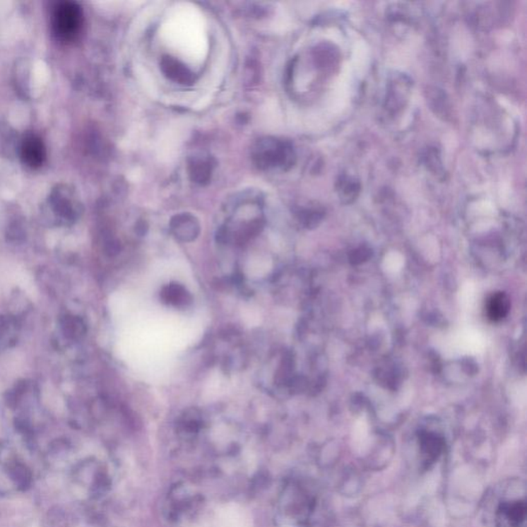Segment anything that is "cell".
<instances>
[{
    "instance_id": "obj_8",
    "label": "cell",
    "mask_w": 527,
    "mask_h": 527,
    "mask_svg": "<svg viewBox=\"0 0 527 527\" xmlns=\"http://www.w3.org/2000/svg\"><path fill=\"white\" fill-rule=\"evenodd\" d=\"M360 184L349 177H342L338 182V193L346 203L353 201L360 194Z\"/></svg>"
},
{
    "instance_id": "obj_3",
    "label": "cell",
    "mask_w": 527,
    "mask_h": 527,
    "mask_svg": "<svg viewBox=\"0 0 527 527\" xmlns=\"http://www.w3.org/2000/svg\"><path fill=\"white\" fill-rule=\"evenodd\" d=\"M527 506L524 499L504 501L497 510L499 527H526Z\"/></svg>"
},
{
    "instance_id": "obj_1",
    "label": "cell",
    "mask_w": 527,
    "mask_h": 527,
    "mask_svg": "<svg viewBox=\"0 0 527 527\" xmlns=\"http://www.w3.org/2000/svg\"><path fill=\"white\" fill-rule=\"evenodd\" d=\"M83 28V12L76 2L61 1L54 6L52 29L54 35L63 42H74Z\"/></svg>"
},
{
    "instance_id": "obj_11",
    "label": "cell",
    "mask_w": 527,
    "mask_h": 527,
    "mask_svg": "<svg viewBox=\"0 0 527 527\" xmlns=\"http://www.w3.org/2000/svg\"><path fill=\"white\" fill-rule=\"evenodd\" d=\"M425 160H427V167H429L430 170L432 171L434 174L443 172L442 163H441L440 157H439L438 152H437L434 148V150H430L429 152H427V156H425Z\"/></svg>"
},
{
    "instance_id": "obj_6",
    "label": "cell",
    "mask_w": 527,
    "mask_h": 527,
    "mask_svg": "<svg viewBox=\"0 0 527 527\" xmlns=\"http://www.w3.org/2000/svg\"><path fill=\"white\" fill-rule=\"evenodd\" d=\"M510 310V300L504 292H497L488 300L487 314L493 321H502Z\"/></svg>"
},
{
    "instance_id": "obj_10",
    "label": "cell",
    "mask_w": 527,
    "mask_h": 527,
    "mask_svg": "<svg viewBox=\"0 0 527 527\" xmlns=\"http://www.w3.org/2000/svg\"><path fill=\"white\" fill-rule=\"evenodd\" d=\"M65 335L71 338L82 337L85 333V324L78 317L66 316L62 324Z\"/></svg>"
},
{
    "instance_id": "obj_5",
    "label": "cell",
    "mask_w": 527,
    "mask_h": 527,
    "mask_svg": "<svg viewBox=\"0 0 527 527\" xmlns=\"http://www.w3.org/2000/svg\"><path fill=\"white\" fill-rule=\"evenodd\" d=\"M418 444L425 468L434 465L445 449V441L442 437L432 432H421L418 436Z\"/></svg>"
},
{
    "instance_id": "obj_9",
    "label": "cell",
    "mask_w": 527,
    "mask_h": 527,
    "mask_svg": "<svg viewBox=\"0 0 527 527\" xmlns=\"http://www.w3.org/2000/svg\"><path fill=\"white\" fill-rule=\"evenodd\" d=\"M16 321L8 316H0V348L10 346L15 338Z\"/></svg>"
},
{
    "instance_id": "obj_4",
    "label": "cell",
    "mask_w": 527,
    "mask_h": 527,
    "mask_svg": "<svg viewBox=\"0 0 527 527\" xmlns=\"http://www.w3.org/2000/svg\"><path fill=\"white\" fill-rule=\"evenodd\" d=\"M21 158L28 167H42L47 158L46 146L42 139L35 134L25 136L21 144Z\"/></svg>"
},
{
    "instance_id": "obj_7",
    "label": "cell",
    "mask_w": 527,
    "mask_h": 527,
    "mask_svg": "<svg viewBox=\"0 0 527 527\" xmlns=\"http://www.w3.org/2000/svg\"><path fill=\"white\" fill-rule=\"evenodd\" d=\"M162 299L174 306H186L191 302V296L186 288L179 283H170L162 290Z\"/></svg>"
},
{
    "instance_id": "obj_2",
    "label": "cell",
    "mask_w": 527,
    "mask_h": 527,
    "mask_svg": "<svg viewBox=\"0 0 527 527\" xmlns=\"http://www.w3.org/2000/svg\"><path fill=\"white\" fill-rule=\"evenodd\" d=\"M213 527H252L251 516L238 504H224L213 516Z\"/></svg>"
}]
</instances>
